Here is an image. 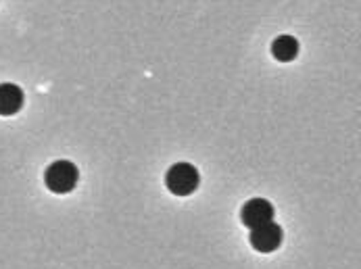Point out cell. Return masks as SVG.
Returning <instances> with one entry per match:
<instances>
[{
	"mask_svg": "<svg viewBox=\"0 0 361 269\" xmlns=\"http://www.w3.org/2000/svg\"><path fill=\"white\" fill-rule=\"evenodd\" d=\"M80 182V169L75 163L59 159L51 163L44 171V184L54 194H69Z\"/></svg>",
	"mask_w": 361,
	"mask_h": 269,
	"instance_id": "obj_2",
	"label": "cell"
},
{
	"mask_svg": "<svg viewBox=\"0 0 361 269\" xmlns=\"http://www.w3.org/2000/svg\"><path fill=\"white\" fill-rule=\"evenodd\" d=\"M251 246L257 251V253H274L282 246L284 242V230L282 225H278L276 221H269V223H263L259 227L251 230Z\"/></svg>",
	"mask_w": 361,
	"mask_h": 269,
	"instance_id": "obj_3",
	"label": "cell"
},
{
	"mask_svg": "<svg viewBox=\"0 0 361 269\" xmlns=\"http://www.w3.org/2000/svg\"><path fill=\"white\" fill-rule=\"evenodd\" d=\"M25 103V94L17 84H0V117H13L17 115Z\"/></svg>",
	"mask_w": 361,
	"mask_h": 269,
	"instance_id": "obj_5",
	"label": "cell"
},
{
	"mask_svg": "<svg viewBox=\"0 0 361 269\" xmlns=\"http://www.w3.org/2000/svg\"><path fill=\"white\" fill-rule=\"evenodd\" d=\"M274 215H276L274 205H271L269 201H265V199H251V201H247V203L243 205V209H240V221H243L249 230L259 227V225H263V223L274 221Z\"/></svg>",
	"mask_w": 361,
	"mask_h": 269,
	"instance_id": "obj_4",
	"label": "cell"
},
{
	"mask_svg": "<svg viewBox=\"0 0 361 269\" xmlns=\"http://www.w3.org/2000/svg\"><path fill=\"white\" fill-rule=\"evenodd\" d=\"M201 184V173L192 163H176L165 173V186L176 196H190Z\"/></svg>",
	"mask_w": 361,
	"mask_h": 269,
	"instance_id": "obj_1",
	"label": "cell"
},
{
	"mask_svg": "<svg viewBox=\"0 0 361 269\" xmlns=\"http://www.w3.org/2000/svg\"><path fill=\"white\" fill-rule=\"evenodd\" d=\"M271 56L280 63H290L299 56V51H301V44L295 36L290 34H282L278 36L274 42H271Z\"/></svg>",
	"mask_w": 361,
	"mask_h": 269,
	"instance_id": "obj_6",
	"label": "cell"
}]
</instances>
